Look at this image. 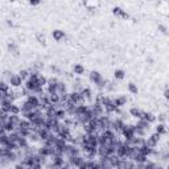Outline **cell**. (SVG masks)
I'll use <instances>...</instances> for the list:
<instances>
[{
	"instance_id": "16",
	"label": "cell",
	"mask_w": 169,
	"mask_h": 169,
	"mask_svg": "<svg viewBox=\"0 0 169 169\" xmlns=\"http://www.w3.org/2000/svg\"><path fill=\"white\" fill-rule=\"evenodd\" d=\"M142 119L143 120H146V122H148V123H153V122H156V116L153 115V114H151V112H144L143 111V116H142Z\"/></svg>"
},
{
	"instance_id": "45",
	"label": "cell",
	"mask_w": 169,
	"mask_h": 169,
	"mask_svg": "<svg viewBox=\"0 0 169 169\" xmlns=\"http://www.w3.org/2000/svg\"><path fill=\"white\" fill-rule=\"evenodd\" d=\"M7 24H8V27H13V23H12V20H7Z\"/></svg>"
},
{
	"instance_id": "24",
	"label": "cell",
	"mask_w": 169,
	"mask_h": 169,
	"mask_svg": "<svg viewBox=\"0 0 169 169\" xmlns=\"http://www.w3.org/2000/svg\"><path fill=\"white\" fill-rule=\"evenodd\" d=\"M73 71H74V74L81 75V74L84 73V66L81 65V63H75V65L73 66Z\"/></svg>"
},
{
	"instance_id": "27",
	"label": "cell",
	"mask_w": 169,
	"mask_h": 169,
	"mask_svg": "<svg viewBox=\"0 0 169 169\" xmlns=\"http://www.w3.org/2000/svg\"><path fill=\"white\" fill-rule=\"evenodd\" d=\"M28 142H29V143H37V142H40V138H38L37 132H33V131H32L31 135L28 136Z\"/></svg>"
},
{
	"instance_id": "38",
	"label": "cell",
	"mask_w": 169,
	"mask_h": 169,
	"mask_svg": "<svg viewBox=\"0 0 169 169\" xmlns=\"http://www.w3.org/2000/svg\"><path fill=\"white\" fill-rule=\"evenodd\" d=\"M151 138H152V139H153V140H155V142H156V143H157V144H159V142H160V139H161V135H159V134H156V132H155V134H152V135H151Z\"/></svg>"
},
{
	"instance_id": "39",
	"label": "cell",
	"mask_w": 169,
	"mask_h": 169,
	"mask_svg": "<svg viewBox=\"0 0 169 169\" xmlns=\"http://www.w3.org/2000/svg\"><path fill=\"white\" fill-rule=\"evenodd\" d=\"M31 169H42V165L41 164H33V165L31 167Z\"/></svg>"
},
{
	"instance_id": "19",
	"label": "cell",
	"mask_w": 169,
	"mask_h": 169,
	"mask_svg": "<svg viewBox=\"0 0 169 169\" xmlns=\"http://www.w3.org/2000/svg\"><path fill=\"white\" fill-rule=\"evenodd\" d=\"M130 114H131V116H134V118H136V119H142L143 111L139 110L138 107H132L131 110H130Z\"/></svg>"
},
{
	"instance_id": "29",
	"label": "cell",
	"mask_w": 169,
	"mask_h": 169,
	"mask_svg": "<svg viewBox=\"0 0 169 169\" xmlns=\"http://www.w3.org/2000/svg\"><path fill=\"white\" fill-rule=\"evenodd\" d=\"M9 84L4 81H0V92H3V94H7L8 91H9Z\"/></svg>"
},
{
	"instance_id": "7",
	"label": "cell",
	"mask_w": 169,
	"mask_h": 169,
	"mask_svg": "<svg viewBox=\"0 0 169 169\" xmlns=\"http://www.w3.org/2000/svg\"><path fill=\"white\" fill-rule=\"evenodd\" d=\"M112 13H114L115 16H118V17L120 19H130V16H128V13L126 11H123L122 8H119V7H114L112 8Z\"/></svg>"
},
{
	"instance_id": "42",
	"label": "cell",
	"mask_w": 169,
	"mask_h": 169,
	"mask_svg": "<svg viewBox=\"0 0 169 169\" xmlns=\"http://www.w3.org/2000/svg\"><path fill=\"white\" fill-rule=\"evenodd\" d=\"M15 169H24V168H23V165H21V164H20V163H16Z\"/></svg>"
},
{
	"instance_id": "17",
	"label": "cell",
	"mask_w": 169,
	"mask_h": 169,
	"mask_svg": "<svg viewBox=\"0 0 169 169\" xmlns=\"http://www.w3.org/2000/svg\"><path fill=\"white\" fill-rule=\"evenodd\" d=\"M20 110H21V112L24 114V112H31V111H33L34 110V107L32 106V104L28 102V100H25L21 106H20Z\"/></svg>"
},
{
	"instance_id": "18",
	"label": "cell",
	"mask_w": 169,
	"mask_h": 169,
	"mask_svg": "<svg viewBox=\"0 0 169 169\" xmlns=\"http://www.w3.org/2000/svg\"><path fill=\"white\" fill-rule=\"evenodd\" d=\"M67 118L66 112L62 110V108H57V111H56V119L58 120V122H63Z\"/></svg>"
},
{
	"instance_id": "20",
	"label": "cell",
	"mask_w": 169,
	"mask_h": 169,
	"mask_svg": "<svg viewBox=\"0 0 169 169\" xmlns=\"http://www.w3.org/2000/svg\"><path fill=\"white\" fill-rule=\"evenodd\" d=\"M106 99H107V96L103 94V92H99L98 95L95 96V104H100V106H103L104 102H106Z\"/></svg>"
},
{
	"instance_id": "28",
	"label": "cell",
	"mask_w": 169,
	"mask_h": 169,
	"mask_svg": "<svg viewBox=\"0 0 169 169\" xmlns=\"http://www.w3.org/2000/svg\"><path fill=\"white\" fill-rule=\"evenodd\" d=\"M20 112H21V110H20V106H17L16 103L11 104V110H9V114L11 115H19Z\"/></svg>"
},
{
	"instance_id": "10",
	"label": "cell",
	"mask_w": 169,
	"mask_h": 169,
	"mask_svg": "<svg viewBox=\"0 0 169 169\" xmlns=\"http://www.w3.org/2000/svg\"><path fill=\"white\" fill-rule=\"evenodd\" d=\"M27 100H28V102H29L34 108L41 107V106H40V99H38V96H36V95H33V94L28 95V96H27Z\"/></svg>"
},
{
	"instance_id": "14",
	"label": "cell",
	"mask_w": 169,
	"mask_h": 169,
	"mask_svg": "<svg viewBox=\"0 0 169 169\" xmlns=\"http://www.w3.org/2000/svg\"><path fill=\"white\" fill-rule=\"evenodd\" d=\"M135 126H138V127H140L142 130H144L148 134L149 132V130H151V124L148 123V122H146V120H143V119H139L138 120V123L135 124Z\"/></svg>"
},
{
	"instance_id": "21",
	"label": "cell",
	"mask_w": 169,
	"mask_h": 169,
	"mask_svg": "<svg viewBox=\"0 0 169 169\" xmlns=\"http://www.w3.org/2000/svg\"><path fill=\"white\" fill-rule=\"evenodd\" d=\"M66 146H67V143L65 142V140H62L61 138H58L57 136V140H56V144H54V147H57V148H59L62 152L65 151V148H66Z\"/></svg>"
},
{
	"instance_id": "41",
	"label": "cell",
	"mask_w": 169,
	"mask_h": 169,
	"mask_svg": "<svg viewBox=\"0 0 169 169\" xmlns=\"http://www.w3.org/2000/svg\"><path fill=\"white\" fill-rule=\"evenodd\" d=\"M159 120H160V122H164V120H165V114H161V115H160V116H159Z\"/></svg>"
},
{
	"instance_id": "30",
	"label": "cell",
	"mask_w": 169,
	"mask_h": 169,
	"mask_svg": "<svg viewBox=\"0 0 169 169\" xmlns=\"http://www.w3.org/2000/svg\"><path fill=\"white\" fill-rule=\"evenodd\" d=\"M20 78L23 79V81H27L28 78H29V75H31V70H27V69H23V70H20Z\"/></svg>"
},
{
	"instance_id": "5",
	"label": "cell",
	"mask_w": 169,
	"mask_h": 169,
	"mask_svg": "<svg viewBox=\"0 0 169 169\" xmlns=\"http://www.w3.org/2000/svg\"><path fill=\"white\" fill-rule=\"evenodd\" d=\"M37 153L44 156V157H50V156L53 155V151H52L50 147H46V146H44V144H42L40 148H37Z\"/></svg>"
},
{
	"instance_id": "32",
	"label": "cell",
	"mask_w": 169,
	"mask_h": 169,
	"mask_svg": "<svg viewBox=\"0 0 169 169\" xmlns=\"http://www.w3.org/2000/svg\"><path fill=\"white\" fill-rule=\"evenodd\" d=\"M46 83H48V78H46V77H44L42 74H40L38 81H37V84H38L40 87H42V88H44V86H46Z\"/></svg>"
},
{
	"instance_id": "31",
	"label": "cell",
	"mask_w": 169,
	"mask_h": 169,
	"mask_svg": "<svg viewBox=\"0 0 169 169\" xmlns=\"http://www.w3.org/2000/svg\"><path fill=\"white\" fill-rule=\"evenodd\" d=\"M13 104V103H12ZM0 110L9 114V110H11V103H7V102H0Z\"/></svg>"
},
{
	"instance_id": "11",
	"label": "cell",
	"mask_w": 169,
	"mask_h": 169,
	"mask_svg": "<svg viewBox=\"0 0 169 169\" xmlns=\"http://www.w3.org/2000/svg\"><path fill=\"white\" fill-rule=\"evenodd\" d=\"M9 123L12 124V126L15 127V131H17L19 130V124H20V120H21V118H20L19 115H11L9 114Z\"/></svg>"
},
{
	"instance_id": "3",
	"label": "cell",
	"mask_w": 169,
	"mask_h": 169,
	"mask_svg": "<svg viewBox=\"0 0 169 169\" xmlns=\"http://www.w3.org/2000/svg\"><path fill=\"white\" fill-rule=\"evenodd\" d=\"M53 134L50 130H46V128H40V130L37 131V135H38V138H40V142H46L48 138Z\"/></svg>"
},
{
	"instance_id": "44",
	"label": "cell",
	"mask_w": 169,
	"mask_h": 169,
	"mask_svg": "<svg viewBox=\"0 0 169 169\" xmlns=\"http://www.w3.org/2000/svg\"><path fill=\"white\" fill-rule=\"evenodd\" d=\"M3 134H5V131H4V127L0 124V135H3Z\"/></svg>"
},
{
	"instance_id": "26",
	"label": "cell",
	"mask_w": 169,
	"mask_h": 169,
	"mask_svg": "<svg viewBox=\"0 0 169 169\" xmlns=\"http://www.w3.org/2000/svg\"><path fill=\"white\" fill-rule=\"evenodd\" d=\"M9 144V139H8V134L0 135V147H7Z\"/></svg>"
},
{
	"instance_id": "34",
	"label": "cell",
	"mask_w": 169,
	"mask_h": 169,
	"mask_svg": "<svg viewBox=\"0 0 169 169\" xmlns=\"http://www.w3.org/2000/svg\"><path fill=\"white\" fill-rule=\"evenodd\" d=\"M11 149L7 147H0V157H8V155H9Z\"/></svg>"
},
{
	"instance_id": "8",
	"label": "cell",
	"mask_w": 169,
	"mask_h": 169,
	"mask_svg": "<svg viewBox=\"0 0 169 169\" xmlns=\"http://www.w3.org/2000/svg\"><path fill=\"white\" fill-rule=\"evenodd\" d=\"M102 74H100L99 73V71H91V73H90V81L92 82V83H94V84H98L100 81H102Z\"/></svg>"
},
{
	"instance_id": "36",
	"label": "cell",
	"mask_w": 169,
	"mask_h": 169,
	"mask_svg": "<svg viewBox=\"0 0 169 169\" xmlns=\"http://www.w3.org/2000/svg\"><path fill=\"white\" fill-rule=\"evenodd\" d=\"M128 90H130L132 94H138V86H136L134 82H130V83H128Z\"/></svg>"
},
{
	"instance_id": "4",
	"label": "cell",
	"mask_w": 169,
	"mask_h": 169,
	"mask_svg": "<svg viewBox=\"0 0 169 169\" xmlns=\"http://www.w3.org/2000/svg\"><path fill=\"white\" fill-rule=\"evenodd\" d=\"M9 84L12 87H15V88H17V87H20L23 84V79L20 78V75L19 74H12V77L9 78Z\"/></svg>"
},
{
	"instance_id": "23",
	"label": "cell",
	"mask_w": 169,
	"mask_h": 169,
	"mask_svg": "<svg viewBox=\"0 0 169 169\" xmlns=\"http://www.w3.org/2000/svg\"><path fill=\"white\" fill-rule=\"evenodd\" d=\"M144 144H146V146H147L148 148H152V149H155V148L157 147V143H156L155 140L151 138V136H149V138H147L146 140H144Z\"/></svg>"
},
{
	"instance_id": "40",
	"label": "cell",
	"mask_w": 169,
	"mask_h": 169,
	"mask_svg": "<svg viewBox=\"0 0 169 169\" xmlns=\"http://www.w3.org/2000/svg\"><path fill=\"white\" fill-rule=\"evenodd\" d=\"M159 29L163 32V33H165L167 34V27H164V25H159Z\"/></svg>"
},
{
	"instance_id": "1",
	"label": "cell",
	"mask_w": 169,
	"mask_h": 169,
	"mask_svg": "<svg viewBox=\"0 0 169 169\" xmlns=\"http://www.w3.org/2000/svg\"><path fill=\"white\" fill-rule=\"evenodd\" d=\"M122 135H123V138H124V142L130 143L131 140L134 139V136H135L134 126H132V124H126V127H124L123 131H122Z\"/></svg>"
},
{
	"instance_id": "33",
	"label": "cell",
	"mask_w": 169,
	"mask_h": 169,
	"mask_svg": "<svg viewBox=\"0 0 169 169\" xmlns=\"http://www.w3.org/2000/svg\"><path fill=\"white\" fill-rule=\"evenodd\" d=\"M3 127H4V131H5V134H11V132L15 131V127L9 123V120H8L5 124H3Z\"/></svg>"
},
{
	"instance_id": "25",
	"label": "cell",
	"mask_w": 169,
	"mask_h": 169,
	"mask_svg": "<svg viewBox=\"0 0 169 169\" xmlns=\"http://www.w3.org/2000/svg\"><path fill=\"white\" fill-rule=\"evenodd\" d=\"M156 134H159V135H165V134H167L165 124H164V123H159L157 126H156Z\"/></svg>"
},
{
	"instance_id": "43",
	"label": "cell",
	"mask_w": 169,
	"mask_h": 169,
	"mask_svg": "<svg viewBox=\"0 0 169 169\" xmlns=\"http://www.w3.org/2000/svg\"><path fill=\"white\" fill-rule=\"evenodd\" d=\"M164 96H165V99L169 98V90L168 88H165V91H164Z\"/></svg>"
},
{
	"instance_id": "2",
	"label": "cell",
	"mask_w": 169,
	"mask_h": 169,
	"mask_svg": "<svg viewBox=\"0 0 169 169\" xmlns=\"http://www.w3.org/2000/svg\"><path fill=\"white\" fill-rule=\"evenodd\" d=\"M58 83L57 78H49L46 83V94H56V86Z\"/></svg>"
},
{
	"instance_id": "12",
	"label": "cell",
	"mask_w": 169,
	"mask_h": 169,
	"mask_svg": "<svg viewBox=\"0 0 169 169\" xmlns=\"http://www.w3.org/2000/svg\"><path fill=\"white\" fill-rule=\"evenodd\" d=\"M8 52L12 54V56H15V57H19V54H20V50H19V46L16 45L15 42H9L8 44Z\"/></svg>"
},
{
	"instance_id": "22",
	"label": "cell",
	"mask_w": 169,
	"mask_h": 169,
	"mask_svg": "<svg viewBox=\"0 0 169 169\" xmlns=\"http://www.w3.org/2000/svg\"><path fill=\"white\" fill-rule=\"evenodd\" d=\"M19 130H31V122L27 119H21L19 124Z\"/></svg>"
},
{
	"instance_id": "6",
	"label": "cell",
	"mask_w": 169,
	"mask_h": 169,
	"mask_svg": "<svg viewBox=\"0 0 169 169\" xmlns=\"http://www.w3.org/2000/svg\"><path fill=\"white\" fill-rule=\"evenodd\" d=\"M79 94H81V96L83 98L84 102H90V100L92 99V94H91V90L88 87H82L81 90H79Z\"/></svg>"
},
{
	"instance_id": "48",
	"label": "cell",
	"mask_w": 169,
	"mask_h": 169,
	"mask_svg": "<svg viewBox=\"0 0 169 169\" xmlns=\"http://www.w3.org/2000/svg\"><path fill=\"white\" fill-rule=\"evenodd\" d=\"M134 169H135V168H134Z\"/></svg>"
},
{
	"instance_id": "13",
	"label": "cell",
	"mask_w": 169,
	"mask_h": 169,
	"mask_svg": "<svg viewBox=\"0 0 169 169\" xmlns=\"http://www.w3.org/2000/svg\"><path fill=\"white\" fill-rule=\"evenodd\" d=\"M127 100H128V99H127V96H126V95H119L118 98H115V99H114V103H115V106L119 108V107H123L124 104L127 103Z\"/></svg>"
},
{
	"instance_id": "46",
	"label": "cell",
	"mask_w": 169,
	"mask_h": 169,
	"mask_svg": "<svg viewBox=\"0 0 169 169\" xmlns=\"http://www.w3.org/2000/svg\"><path fill=\"white\" fill-rule=\"evenodd\" d=\"M153 169H164V168H163L161 165H159V164H156V167H155Z\"/></svg>"
},
{
	"instance_id": "35",
	"label": "cell",
	"mask_w": 169,
	"mask_h": 169,
	"mask_svg": "<svg viewBox=\"0 0 169 169\" xmlns=\"http://www.w3.org/2000/svg\"><path fill=\"white\" fill-rule=\"evenodd\" d=\"M114 77L116 79H123L124 78V70L122 69H118V70H115V73H114Z\"/></svg>"
},
{
	"instance_id": "9",
	"label": "cell",
	"mask_w": 169,
	"mask_h": 169,
	"mask_svg": "<svg viewBox=\"0 0 169 169\" xmlns=\"http://www.w3.org/2000/svg\"><path fill=\"white\" fill-rule=\"evenodd\" d=\"M67 90H66V84L63 82H59L57 83V86H56V94H57L58 96H62L63 94H66Z\"/></svg>"
},
{
	"instance_id": "37",
	"label": "cell",
	"mask_w": 169,
	"mask_h": 169,
	"mask_svg": "<svg viewBox=\"0 0 169 169\" xmlns=\"http://www.w3.org/2000/svg\"><path fill=\"white\" fill-rule=\"evenodd\" d=\"M37 40L40 44H42V45H45V36H44L42 33H38L37 34Z\"/></svg>"
},
{
	"instance_id": "15",
	"label": "cell",
	"mask_w": 169,
	"mask_h": 169,
	"mask_svg": "<svg viewBox=\"0 0 169 169\" xmlns=\"http://www.w3.org/2000/svg\"><path fill=\"white\" fill-rule=\"evenodd\" d=\"M52 36H53V38L56 41H61V40L65 38V32L61 31V29H56V31H53Z\"/></svg>"
},
{
	"instance_id": "47",
	"label": "cell",
	"mask_w": 169,
	"mask_h": 169,
	"mask_svg": "<svg viewBox=\"0 0 169 169\" xmlns=\"http://www.w3.org/2000/svg\"><path fill=\"white\" fill-rule=\"evenodd\" d=\"M37 4H40L38 2H31V5H37Z\"/></svg>"
}]
</instances>
